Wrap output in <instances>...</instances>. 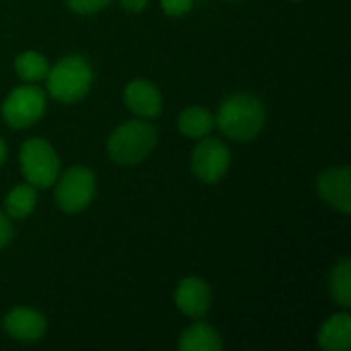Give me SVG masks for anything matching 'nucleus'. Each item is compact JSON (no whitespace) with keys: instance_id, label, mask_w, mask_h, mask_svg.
Listing matches in <instances>:
<instances>
[{"instance_id":"nucleus-1","label":"nucleus","mask_w":351,"mask_h":351,"mask_svg":"<svg viewBox=\"0 0 351 351\" xmlns=\"http://www.w3.org/2000/svg\"><path fill=\"white\" fill-rule=\"evenodd\" d=\"M214 121L226 138L237 142H249L257 138L263 130L265 107L257 97L249 93H239L228 97L220 105Z\"/></svg>"},{"instance_id":"nucleus-2","label":"nucleus","mask_w":351,"mask_h":351,"mask_svg":"<svg viewBox=\"0 0 351 351\" xmlns=\"http://www.w3.org/2000/svg\"><path fill=\"white\" fill-rule=\"evenodd\" d=\"M47 93L62 103L80 101L93 82V70L82 56H66L53 68H49L47 76Z\"/></svg>"},{"instance_id":"nucleus-3","label":"nucleus","mask_w":351,"mask_h":351,"mask_svg":"<svg viewBox=\"0 0 351 351\" xmlns=\"http://www.w3.org/2000/svg\"><path fill=\"white\" fill-rule=\"evenodd\" d=\"M156 146V130L148 121H125L119 125L107 142V152L117 165H136L144 160Z\"/></svg>"},{"instance_id":"nucleus-4","label":"nucleus","mask_w":351,"mask_h":351,"mask_svg":"<svg viewBox=\"0 0 351 351\" xmlns=\"http://www.w3.org/2000/svg\"><path fill=\"white\" fill-rule=\"evenodd\" d=\"M21 171L29 185L45 189L60 177V160L56 150L43 138H31L21 146Z\"/></svg>"},{"instance_id":"nucleus-5","label":"nucleus","mask_w":351,"mask_h":351,"mask_svg":"<svg viewBox=\"0 0 351 351\" xmlns=\"http://www.w3.org/2000/svg\"><path fill=\"white\" fill-rule=\"evenodd\" d=\"M43 111H45V93L33 82L12 88L2 103V117L14 130L33 125L35 121L41 119Z\"/></svg>"},{"instance_id":"nucleus-6","label":"nucleus","mask_w":351,"mask_h":351,"mask_svg":"<svg viewBox=\"0 0 351 351\" xmlns=\"http://www.w3.org/2000/svg\"><path fill=\"white\" fill-rule=\"evenodd\" d=\"M56 181V202L68 214L82 212L95 197V175L86 167H72Z\"/></svg>"},{"instance_id":"nucleus-7","label":"nucleus","mask_w":351,"mask_h":351,"mask_svg":"<svg viewBox=\"0 0 351 351\" xmlns=\"http://www.w3.org/2000/svg\"><path fill=\"white\" fill-rule=\"evenodd\" d=\"M228 167H230L228 146L218 138H208V136L199 138V144L191 154L193 175L204 183H216L226 175Z\"/></svg>"},{"instance_id":"nucleus-8","label":"nucleus","mask_w":351,"mask_h":351,"mask_svg":"<svg viewBox=\"0 0 351 351\" xmlns=\"http://www.w3.org/2000/svg\"><path fill=\"white\" fill-rule=\"evenodd\" d=\"M317 189L321 197L341 214H350L351 210V173L350 167L327 169L319 181Z\"/></svg>"},{"instance_id":"nucleus-9","label":"nucleus","mask_w":351,"mask_h":351,"mask_svg":"<svg viewBox=\"0 0 351 351\" xmlns=\"http://www.w3.org/2000/svg\"><path fill=\"white\" fill-rule=\"evenodd\" d=\"M210 302H212V292L204 280L185 278L179 282L177 292H175V304L183 315L191 319H199L208 313Z\"/></svg>"},{"instance_id":"nucleus-10","label":"nucleus","mask_w":351,"mask_h":351,"mask_svg":"<svg viewBox=\"0 0 351 351\" xmlns=\"http://www.w3.org/2000/svg\"><path fill=\"white\" fill-rule=\"evenodd\" d=\"M4 329L12 339L31 343V341H37L45 335L47 323H45L41 313L21 306V308H14L6 315Z\"/></svg>"},{"instance_id":"nucleus-11","label":"nucleus","mask_w":351,"mask_h":351,"mask_svg":"<svg viewBox=\"0 0 351 351\" xmlns=\"http://www.w3.org/2000/svg\"><path fill=\"white\" fill-rule=\"evenodd\" d=\"M123 99L125 105L144 119L156 117L162 111V97L148 80H132L123 90Z\"/></svg>"},{"instance_id":"nucleus-12","label":"nucleus","mask_w":351,"mask_h":351,"mask_svg":"<svg viewBox=\"0 0 351 351\" xmlns=\"http://www.w3.org/2000/svg\"><path fill=\"white\" fill-rule=\"evenodd\" d=\"M319 346L327 351H348L351 348V317L339 313L329 317L319 333Z\"/></svg>"},{"instance_id":"nucleus-13","label":"nucleus","mask_w":351,"mask_h":351,"mask_svg":"<svg viewBox=\"0 0 351 351\" xmlns=\"http://www.w3.org/2000/svg\"><path fill=\"white\" fill-rule=\"evenodd\" d=\"M179 350L181 351H218L222 350V339L206 323H195L189 329L183 331L179 339Z\"/></svg>"},{"instance_id":"nucleus-14","label":"nucleus","mask_w":351,"mask_h":351,"mask_svg":"<svg viewBox=\"0 0 351 351\" xmlns=\"http://www.w3.org/2000/svg\"><path fill=\"white\" fill-rule=\"evenodd\" d=\"M177 123H179V132L183 136L197 138V140L208 136L214 130V125H216L212 113L202 109V107H187V109H183L179 119H177Z\"/></svg>"},{"instance_id":"nucleus-15","label":"nucleus","mask_w":351,"mask_h":351,"mask_svg":"<svg viewBox=\"0 0 351 351\" xmlns=\"http://www.w3.org/2000/svg\"><path fill=\"white\" fill-rule=\"evenodd\" d=\"M35 202H37V193L33 185H14L10 189V193L6 195V216L14 218V220H23L27 218L33 210H35Z\"/></svg>"},{"instance_id":"nucleus-16","label":"nucleus","mask_w":351,"mask_h":351,"mask_svg":"<svg viewBox=\"0 0 351 351\" xmlns=\"http://www.w3.org/2000/svg\"><path fill=\"white\" fill-rule=\"evenodd\" d=\"M329 290H331V298L343 306H351V261L346 257L341 259L333 271H331V280H329Z\"/></svg>"},{"instance_id":"nucleus-17","label":"nucleus","mask_w":351,"mask_h":351,"mask_svg":"<svg viewBox=\"0 0 351 351\" xmlns=\"http://www.w3.org/2000/svg\"><path fill=\"white\" fill-rule=\"evenodd\" d=\"M14 70H16V74L23 80H27V82H39V80H43L47 76L49 64H47V60L39 51H23V53L16 56Z\"/></svg>"},{"instance_id":"nucleus-18","label":"nucleus","mask_w":351,"mask_h":351,"mask_svg":"<svg viewBox=\"0 0 351 351\" xmlns=\"http://www.w3.org/2000/svg\"><path fill=\"white\" fill-rule=\"evenodd\" d=\"M66 2L78 14H93V12H99L101 8H105L111 0H66Z\"/></svg>"},{"instance_id":"nucleus-19","label":"nucleus","mask_w":351,"mask_h":351,"mask_svg":"<svg viewBox=\"0 0 351 351\" xmlns=\"http://www.w3.org/2000/svg\"><path fill=\"white\" fill-rule=\"evenodd\" d=\"M160 6L169 16H181L191 10L193 0H160Z\"/></svg>"},{"instance_id":"nucleus-20","label":"nucleus","mask_w":351,"mask_h":351,"mask_svg":"<svg viewBox=\"0 0 351 351\" xmlns=\"http://www.w3.org/2000/svg\"><path fill=\"white\" fill-rule=\"evenodd\" d=\"M10 239H12V226H10V222H8L6 214L0 212V249H2Z\"/></svg>"},{"instance_id":"nucleus-21","label":"nucleus","mask_w":351,"mask_h":351,"mask_svg":"<svg viewBox=\"0 0 351 351\" xmlns=\"http://www.w3.org/2000/svg\"><path fill=\"white\" fill-rule=\"evenodd\" d=\"M119 2L128 12H142L148 4V0H119Z\"/></svg>"},{"instance_id":"nucleus-22","label":"nucleus","mask_w":351,"mask_h":351,"mask_svg":"<svg viewBox=\"0 0 351 351\" xmlns=\"http://www.w3.org/2000/svg\"><path fill=\"white\" fill-rule=\"evenodd\" d=\"M4 156H6V148H4V142L0 140V165L4 162Z\"/></svg>"}]
</instances>
